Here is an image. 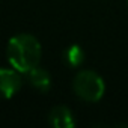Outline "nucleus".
Wrapping results in <instances>:
<instances>
[{"label": "nucleus", "mask_w": 128, "mask_h": 128, "mask_svg": "<svg viewBox=\"0 0 128 128\" xmlns=\"http://www.w3.org/2000/svg\"><path fill=\"white\" fill-rule=\"evenodd\" d=\"M63 59H65V63L71 68L82 66L83 62H84V51L80 45L72 44L63 51Z\"/></svg>", "instance_id": "obj_6"}, {"label": "nucleus", "mask_w": 128, "mask_h": 128, "mask_svg": "<svg viewBox=\"0 0 128 128\" xmlns=\"http://www.w3.org/2000/svg\"><path fill=\"white\" fill-rule=\"evenodd\" d=\"M21 72L14 68H0V98L9 100L21 88Z\"/></svg>", "instance_id": "obj_3"}, {"label": "nucleus", "mask_w": 128, "mask_h": 128, "mask_svg": "<svg viewBox=\"0 0 128 128\" xmlns=\"http://www.w3.org/2000/svg\"><path fill=\"white\" fill-rule=\"evenodd\" d=\"M24 76H26L27 82H29L35 89H38L39 92H47V90L51 88V77H50L48 71L44 70V68H41L39 65L35 66L33 70L27 71Z\"/></svg>", "instance_id": "obj_5"}, {"label": "nucleus", "mask_w": 128, "mask_h": 128, "mask_svg": "<svg viewBox=\"0 0 128 128\" xmlns=\"http://www.w3.org/2000/svg\"><path fill=\"white\" fill-rule=\"evenodd\" d=\"M6 56L14 70H17L21 74H26L27 71L39 65L42 48L35 36L27 33H20L9 39Z\"/></svg>", "instance_id": "obj_1"}, {"label": "nucleus", "mask_w": 128, "mask_h": 128, "mask_svg": "<svg viewBox=\"0 0 128 128\" xmlns=\"http://www.w3.org/2000/svg\"><path fill=\"white\" fill-rule=\"evenodd\" d=\"M48 120L54 128H72L76 125L71 110L65 106H56L48 114Z\"/></svg>", "instance_id": "obj_4"}, {"label": "nucleus", "mask_w": 128, "mask_h": 128, "mask_svg": "<svg viewBox=\"0 0 128 128\" xmlns=\"http://www.w3.org/2000/svg\"><path fill=\"white\" fill-rule=\"evenodd\" d=\"M72 88L77 96L88 102H96L106 92V83L100 74L90 70L80 71L72 82Z\"/></svg>", "instance_id": "obj_2"}]
</instances>
